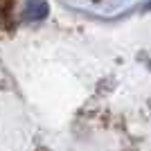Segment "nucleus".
I'll return each mask as SVG.
<instances>
[{
  "label": "nucleus",
  "instance_id": "nucleus-1",
  "mask_svg": "<svg viewBox=\"0 0 151 151\" xmlns=\"http://www.w3.org/2000/svg\"><path fill=\"white\" fill-rule=\"evenodd\" d=\"M50 14V7L45 0H29L23 12V20H43Z\"/></svg>",
  "mask_w": 151,
  "mask_h": 151
}]
</instances>
